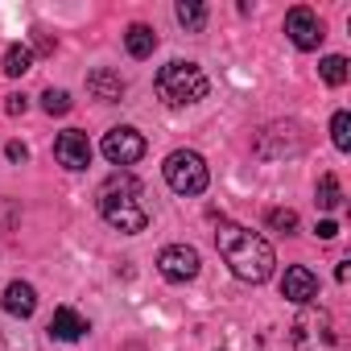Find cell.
<instances>
[{"instance_id": "obj_23", "label": "cell", "mask_w": 351, "mask_h": 351, "mask_svg": "<svg viewBox=\"0 0 351 351\" xmlns=\"http://www.w3.org/2000/svg\"><path fill=\"white\" fill-rule=\"evenodd\" d=\"M25 108H29V104H25V95H9V104H5V112H9V116H21Z\"/></svg>"}, {"instance_id": "obj_22", "label": "cell", "mask_w": 351, "mask_h": 351, "mask_svg": "<svg viewBox=\"0 0 351 351\" xmlns=\"http://www.w3.org/2000/svg\"><path fill=\"white\" fill-rule=\"evenodd\" d=\"M5 153H9V161H25V157H29V149H25L21 141H9V145H5Z\"/></svg>"}, {"instance_id": "obj_3", "label": "cell", "mask_w": 351, "mask_h": 351, "mask_svg": "<svg viewBox=\"0 0 351 351\" xmlns=\"http://www.w3.org/2000/svg\"><path fill=\"white\" fill-rule=\"evenodd\" d=\"M207 91H211V83H207L203 66H195V62L173 58V62H165V66L157 71V95H161L169 108L199 104V99H207Z\"/></svg>"}, {"instance_id": "obj_4", "label": "cell", "mask_w": 351, "mask_h": 351, "mask_svg": "<svg viewBox=\"0 0 351 351\" xmlns=\"http://www.w3.org/2000/svg\"><path fill=\"white\" fill-rule=\"evenodd\" d=\"M293 351H343V335L322 306H306L293 318Z\"/></svg>"}, {"instance_id": "obj_25", "label": "cell", "mask_w": 351, "mask_h": 351, "mask_svg": "<svg viewBox=\"0 0 351 351\" xmlns=\"http://www.w3.org/2000/svg\"><path fill=\"white\" fill-rule=\"evenodd\" d=\"M351 277V261H339V269H335V281H347Z\"/></svg>"}, {"instance_id": "obj_21", "label": "cell", "mask_w": 351, "mask_h": 351, "mask_svg": "<svg viewBox=\"0 0 351 351\" xmlns=\"http://www.w3.org/2000/svg\"><path fill=\"white\" fill-rule=\"evenodd\" d=\"M265 219H269V228H273V232H285V236H289V232H298V215H293L289 207H273Z\"/></svg>"}, {"instance_id": "obj_2", "label": "cell", "mask_w": 351, "mask_h": 351, "mask_svg": "<svg viewBox=\"0 0 351 351\" xmlns=\"http://www.w3.org/2000/svg\"><path fill=\"white\" fill-rule=\"evenodd\" d=\"M95 203H99V215H104L116 232L136 236V232L149 228V211H145V203H141V182L132 178V173H112V178L99 186Z\"/></svg>"}, {"instance_id": "obj_24", "label": "cell", "mask_w": 351, "mask_h": 351, "mask_svg": "<svg viewBox=\"0 0 351 351\" xmlns=\"http://www.w3.org/2000/svg\"><path fill=\"white\" fill-rule=\"evenodd\" d=\"M335 236H339V223L335 219H322L318 223V240H335Z\"/></svg>"}, {"instance_id": "obj_16", "label": "cell", "mask_w": 351, "mask_h": 351, "mask_svg": "<svg viewBox=\"0 0 351 351\" xmlns=\"http://www.w3.org/2000/svg\"><path fill=\"white\" fill-rule=\"evenodd\" d=\"M314 199H318V207H322V211H339V207H343V186H339L335 173H322V178H318Z\"/></svg>"}, {"instance_id": "obj_20", "label": "cell", "mask_w": 351, "mask_h": 351, "mask_svg": "<svg viewBox=\"0 0 351 351\" xmlns=\"http://www.w3.org/2000/svg\"><path fill=\"white\" fill-rule=\"evenodd\" d=\"M330 141H335V149H351V116L347 112H335V120H330Z\"/></svg>"}, {"instance_id": "obj_12", "label": "cell", "mask_w": 351, "mask_h": 351, "mask_svg": "<svg viewBox=\"0 0 351 351\" xmlns=\"http://www.w3.org/2000/svg\"><path fill=\"white\" fill-rule=\"evenodd\" d=\"M0 302H5V310H9L13 318H29V314L38 310V289H34L29 281H9Z\"/></svg>"}, {"instance_id": "obj_14", "label": "cell", "mask_w": 351, "mask_h": 351, "mask_svg": "<svg viewBox=\"0 0 351 351\" xmlns=\"http://www.w3.org/2000/svg\"><path fill=\"white\" fill-rule=\"evenodd\" d=\"M124 46H128V54L132 58H149L153 50H157V34L149 29V25H128V34H124Z\"/></svg>"}, {"instance_id": "obj_18", "label": "cell", "mask_w": 351, "mask_h": 351, "mask_svg": "<svg viewBox=\"0 0 351 351\" xmlns=\"http://www.w3.org/2000/svg\"><path fill=\"white\" fill-rule=\"evenodd\" d=\"M318 75H322V83H326V87H343V83H347V75H351V66H347V58H343V54H330V58H322Z\"/></svg>"}, {"instance_id": "obj_9", "label": "cell", "mask_w": 351, "mask_h": 351, "mask_svg": "<svg viewBox=\"0 0 351 351\" xmlns=\"http://www.w3.org/2000/svg\"><path fill=\"white\" fill-rule=\"evenodd\" d=\"M54 157H58V165H66V169H87V165H91V141H87V132H79V128L58 132Z\"/></svg>"}, {"instance_id": "obj_7", "label": "cell", "mask_w": 351, "mask_h": 351, "mask_svg": "<svg viewBox=\"0 0 351 351\" xmlns=\"http://www.w3.org/2000/svg\"><path fill=\"white\" fill-rule=\"evenodd\" d=\"M104 157L112 161V165H136L141 157H145V136L136 132V128H128V124H120V128H112V132H104Z\"/></svg>"}, {"instance_id": "obj_6", "label": "cell", "mask_w": 351, "mask_h": 351, "mask_svg": "<svg viewBox=\"0 0 351 351\" xmlns=\"http://www.w3.org/2000/svg\"><path fill=\"white\" fill-rule=\"evenodd\" d=\"M157 273L169 281V285H186L199 277V252L186 248V244H169L157 252Z\"/></svg>"}, {"instance_id": "obj_13", "label": "cell", "mask_w": 351, "mask_h": 351, "mask_svg": "<svg viewBox=\"0 0 351 351\" xmlns=\"http://www.w3.org/2000/svg\"><path fill=\"white\" fill-rule=\"evenodd\" d=\"M87 95H91V99H99V104H116V99L124 95V79H120L116 71L99 66V71H91V75H87Z\"/></svg>"}, {"instance_id": "obj_10", "label": "cell", "mask_w": 351, "mask_h": 351, "mask_svg": "<svg viewBox=\"0 0 351 351\" xmlns=\"http://www.w3.org/2000/svg\"><path fill=\"white\" fill-rule=\"evenodd\" d=\"M281 293H285L293 306H310V302L318 298V277H314L306 265H293V269H285V277H281Z\"/></svg>"}, {"instance_id": "obj_8", "label": "cell", "mask_w": 351, "mask_h": 351, "mask_svg": "<svg viewBox=\"0 0 351 351\" xmlns=\"http://www.w3.org/2000/svg\"><path fill=\"white\" fill-rule=\"evenodd\" d=\"M285 34H289V42L298 46V50H318L322 46V21H318V13L314 9H306V5H298V9H289L285 13Z\"/></svg>"}, {"instance_id": "obj_15", "label": "cell", "mask_w": 351, "mask_h": 351, "mask_svg": "<svg viewBox=\"0 0 351 351\" xmlns=\"http://www.w3.org/2000/svg\"><path fill=\"white\" fill-rule=\"evenodd\" d=\"M173 17H178V25H182L186 34H203V25H207V5H199V0H178Z\"/></svg>"}, {"instance_id": "obj_5", "label": "cell", "mask_w": 351, "mask_h": 351, "mask_svg": "<svg viewBox=\"0 0 351 351\" xmlns=\"http://www.w3.org/2000/svg\"><path fill=\"white\" fill-rule=\"evenodd\" d=\"M161 173H165L169 191H173V195H186V199H191V195H203L207 182H211L207 161H203V153H195V149H173V153L165 157Z\"/></svg>"}, {"instance_id": "obj_19", "label": "cell", "mask_w": 351, "mask_h": 351, "mask_svg": "<svg viewBox=\"0 0 351 351\" xmlns=\"http://www.w3.org/2000/svg\"><path fill=\"white\" fill-rule=\"evenodd\" d=\"M42 108H46L50 116H66V112H71V95H66L62 87H46V91H42Z\"/></svg>"}, {"instance_id": "obj_17", "label": "cell", "mask_w": 351, "mask_h": 351, "mask_svg": "<svg viewBox=\"0 0 351 351\" xmlns=\"http://www.w3.org/2000/svg\"><path fill=\"white\" fill-rule=\"evenodd\" d=\"M25 71H34V50L29 46H9L5 50V75L9 79H21Z\"/></svg>"}, {"instance_id": "obj_1", "label": "cell", "mask_w": 351, "mask_h": 351, "mask_svg": "<svg viewBox=\"0 0 351 351\" xmlns=\"http://www.w3.org/2000/svg\"><path fill=\"white\" fill-rule=\"evenodd\" d=\"M215 248H219V256L228 261V269H232L240 281L261 285V281H269V277H273V265H277L273 244H269L265 236H256L252 228L219 223V228H215Z\"/></svg>"}, {"instance_id": "obj_11", "label": "cell", "mask_w": 351, "mask_h": 351, "mask_svg": "<svg viewBox=\"0 0 351 351\" xmlns=\"http://www.w3.org/2000/svg\"><path fill=\"white\" fill-rule=\"evenodd\" d=\"M83 335H87V318H83L79 310H71V306H58L54 318H50V339H58V343H79Z\"/></svg>"}]
</instances>
